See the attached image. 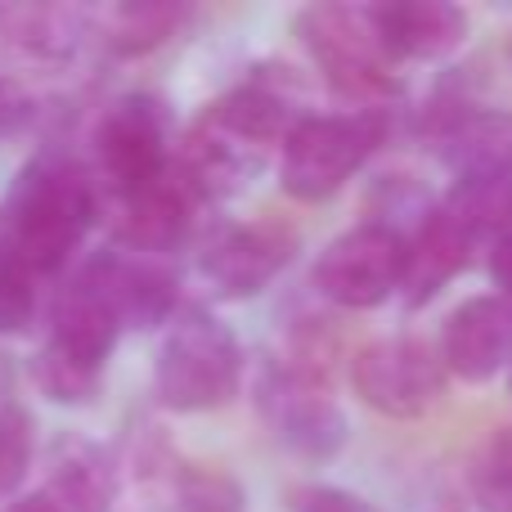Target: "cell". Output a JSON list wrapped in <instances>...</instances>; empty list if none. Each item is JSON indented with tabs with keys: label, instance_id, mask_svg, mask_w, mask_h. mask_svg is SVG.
Returning <instances> with one entry per match:
<instances>
[{
	"label": "cell",
	"instance_id": "6da1fadb",
	"mask_svg": "<svg viewBox=\"0 0 512 512\" xmlns=\"http://www.w3.org/2000/svg\"><path fill=\"white\" fill-rule=\"evenodd\" d=\"M99 221V185L86 162L45 149L23 162L0 203V252L27 274H54L72 261Z\"/></svg>",
	"mask_w": 512,
	"mask_h": 512
},
{
	"label": "cell",
	"instance_id": "7a4b0ae2",
	"mask_svg": "<svg viewBox=\"0 0 512 512\" xmlns=\"http://www.w3.org/2000/svg\"><path fill=\"white\" fill-rule=\"evenodd\" d=\"M292 99L274 81H243L207 104V113L185 135L171 167L198 198H225L243 189L265 167L274 144L292 131Z\"/></svg>",
	"mask_w": 512,
	"mask_h": 512
},
{
	"label": "cell",
	"instance_id": "3957f363",
	"mask_svg": "<svg viewBox=\"0 0 512 512\" xmlns=\"http://www.w3.org/2000/svg\"><path fill=\"white\" fill-rule=\"evenodd\" d=\"M243 346L212 310H180L153 355V396L171 414H207L239 391Z\"/></svg>",
	"mask_w": 512,
	"mask_h": 512
},
{
	"label": "cell",
	"instance_id": "277c9868",
	"mask_svg": "<svg viewBox=\"0 0 512 512\" xmlns=\"http://www.w3.org/2000/svg\"><path fill=\"white\" fill-rule=\"evenodd\" d=\"M391 113V108H387ZM382 108L297 117L279 144V185L301 203L333 198L373 153L387 144L391 117Z\"/></svg>",
	"mask_w": 512,
	"mask_h": 512
},
{
	"label": "cell",
	"instance_id": "5b68a950",
	"mask_svg": "<svg viewBox=\"0 0 512 512\" xmlns=\"http://www.w3.org/2000/svg\"><path fill=\"white\" fill-rule=\"evenodd\" d=\"M297 36L333 90L351 95L355 104L387 113L391 99L405 95L396 63L373 32L369 5H310L297 14Z\"/></svg>",
	"mask_w": 512,
	"mask_h": 512
},
{
	"label": "cell",
	"instance_id": "8992f818",
	"mask_svg": "<svg viewBox=\"0 0 512 512\" xmlns=\"http://www.w3.org/2000/svg\"><path fill=\"white\" fill-rule=\"evenodd\" d=\"M95 167L108 194H126L171 167V113L158 95L135 90L104 108L95 122Z\"/></svg>",
	"mask_w": 512,
	"mask_h": 512
},
{
	"label": "cell",
	"instance_id": "52a82bcc",
	"mask_svg": "<svg viewBox=\"0 0 512 512\" xmlns=\"http://www.w3.org/2000/svg\"><path fill=\"white\" fill-rule=\"evenodd\" d=\"M315 288L342 310H373L400 292L405 234L387 221H369L333 239L315 261Z\"/></svg>",
	"mask_w": 512,
	"mask_h": 512
},
{
	"label": "cell",
	"instance_id": "ba28073f",
	"mask_svg": "<svg viewBox=\"0 0 512 512\" xmlns=\"http://www.w3.org/2000/svg\"><path fill=\"white\" fill-rule=\"evenodd\" d=\"M351 387L369 409L387 418H423L441 405L445 369L436 351L418 337H382L355 351Z\"/></svg>",
	"mask_w": 512,
	"mask_h": 512
},
{
	"label": "cell",
	"instance_id": "9c48e42d",
	"mask_svg": "<svg viewBox=\"0 0 512 512\" xmlns=\"http://www.w3.org/2000/svg\"><path fill=\"white\" fill-rule=\"evenodd\" d=\"M256 405H261L265 427L306 459H328L346 445V418L328 396V378H315L297 364L279 360L274 369H265Z\"/></svg>",
	"mask_w": 512,
	"mask_h": 512
},
{
	"label": "cell",
	"instance_id": "30bf717a",
	"mask_svg": "<svg viewBox=\"0 0 512 512\" xmlns=\"http://www.w3.org/2000/svg\"><path fill=\"white\" fill-rule=\"evenodd\" d=\"M297 256V230L279 216L221 225L198 252V270L221 297H256Z\"/></svg>",
	"mask_w": 512,
	"mask_h": 512
},
{
	"label": "cell",
	"instance_id": "8fae6325",
	"mask_svg": "<svg viewBox=\"0 0 512 512\" xmlns=\"http://www.w3.org/2000/svg\"><path fill=\"white\" fill-rule=\"evenodd\" d=\"M423 131L454 180H512V113L504 108H481L468 99L432 104Z\"/></svg>",
	"mask_w": 512,
	"mask_h": 512
},
{
	"label": "cell",
	"instance_id": "7c38bea8",
	"mask_svg": "<svg viewBox=\"0 0 512 512\" xmlns=\"http://www.w3.org/2000/svg\"><path fill=\"white\" fill-rule=\"evenodd\" d=\"M81 279L99 292L108 310H113L117 328H158L176 319L180 279L167 265V256H144L126 248H104L86 261Z\"/></svg>",
	"mask_w": 512,
	"mask_h": 512
},
{
	"label": "cell",
	"instance_id": "4fadbf2b",
	"mask_svg": "<svg viewBox=\"0 0 512 512\" xmlns=\"http://www.w3.org/2000/svg\"><path fill=\"white\" fill-rule=\"evenodd\" d=\"M203 198L180 180L176 167H167L158 180L140 189L113 194V234L117 248L144 252V256H167L194 230V207Z\"/></svg>",
	"mask_w": 512,
	"mask_h": 512
},
{
	"label": "cell",
	"instance_id": "5bb4252c",
	"mask_svg": "<svg viewBox=\"0 0 512 512\" xmlns=\"http://www.w3.org/2000/svg\"><path fill=\"white\" fill-rule=\"evenodd\" d=\"M436 360L463 382H490L504 373L512 364V306L499 297H468L454 306L441 328Z\"/></svg>",
	"mask_w": 512,
	"mask_h": 512
},
{
	"label": "cell",
	"instance_id": "9a60e30c",
	"mask_svg": "<svg viewBox=\"0 0 512 512\" xmlns=\"http://www.w3.org/2000/svg\"><path fill=\"white\" fill-rule=\"evenodd\" d=\"M369 14L391 63L445 59L468 41V9L454 0H378Z\"/></svg>",
	"mask_w": 512,
	"mask_h": 512
},
{
	"label": "cell",
	"instance_id": "2e32d148",
	"mask_svg": "<svg viewBox=\"0 0 512 512\" xmlns=\"http://www.w3.org/2000/svg\"><path fill=\"white\" fill-rule=\"evenodd\" d=\"M117 337H122V328H117L113 310L99 301V292L90 288L81 274L72 283H63L54 306H50V337H45V351L68 360V364H81V369H90V373H104Z\"/></svg>",
	"mask_w": 512,
	"mask_h": 512
},
{
	"label": "cell",
	"instance_id": "e0dca14e",
	"mask_svg": "<svg viewBox=\"0 0 512 512\" xmlns=\"http://www.w3.org/2000/svg\"><path fill=\"white\" fill-rule=\"evenodd\" d=\"M90 36V14L54 0H5L0 5V45L32 63H68Z\"/></svg>",
	"mask_w": 512,
	"mask_h": 512
},
{
	"label": "cell",
	"instance_id": "ac0fdd59",
	"mask_svg": "<svg viewBox=\"0 0 512 512\" xmlns=\"http://www.w3.org/2000/svg\"><path fill=\"white\" fill-rule=\"evenodd\" d=\"M63 512H113L122 499V468L117 450L90 436H63L50 454V490Z\"/></svg>",
	"mask_w": 512,
	"mask_h": 512
},
{
	"label": "cell",
	"instance_id": "d6986e66",
	"mask_svg": "<svg viewBox=\"0 0 512 512\" xmlns=\"http://www.w3.org/2000/svg\"><path fill=\"white\" fill-rule=\"evenodd\" d=\"M472 261V243L441 207H423L414 234H405V279H400V292H405L409 306H427L436 292L450 279H459Z\"/></svg>",
	"mask_w": 512,
	"mask_h": 512
},
{
	"label": "cell",
	"instance_id": "ffe728a7",
	"mask_svg": "<svg viewBox=\"0 0 512 512\" xmlns=\"http://www.w3.org/2000/svg\"><path fill=\"white\" fill-rule=\"evenodd\" d=\"M189 23V9L176 0H126V5H108L90 14V32L122 59H140L153 54Z\"/></svg>",
	"mask_w": 512,
	"mask_h": 512
},
{
	"label": "cell",
	"instance_id": "44dd1931",
	"mask_svg": "<svg viewBox=\"0 0 512 512\" xmlns=\"http://www.w3.org/2000/svg\"><path fill=\"white\" fill-rule=\"evenodd\" d=\"M436 207L468 234L472 248L477 243L495 248L512 234V180H454Z\"/></svg>",
	"mask_w": 512,
	"mask_h": 512
},
{
	"label": "cell",
	"instance_id": "7402d4cb",
	"mask_svg": "<svg viewBox=\"0 0 512 512\" xmlns=\"http://www.w3.org/2000/svg\"><path fill=\"white\" fill-rule=\"evenodd\" d=\"M472 504L481 512H512V427H499L472 459Z\"/></svg>",
	"mask_w": 512,
	"mask_h": 512
},
{
	"label": "cell",
	"instance_id": "603a6c76",
	"mask_svg": "<svg viewBox=\"0 0 512 512\" xmlns=\"http://www.w3.org/2000/svg\"><path fill=\"white\" fill-rule=\"evenodd\" d=\"M180 512H243V486L225 477L221 468L207 463H185L176 481V504Z\"/></svg>",
	"mask_w": 512,
	"mask_h": 512
},
{
	"label": "cell",
	"instance_id": "cb8c5ba5",
	"mask_svg": "<svg viewBox=\"0 0 512 512\" xmlns=\"http://www.w3.org/2000/svg\"><path fill=\"white\" fill-rule=\"evenodd\" d=\"M36 454V423L23 405H0V495H14L32 472Z\"/></svg>",
	"mask_w": 512,
	"mask_h": 512
},
{
	"label": "cell",
	"instance_id": "d4e9b609",
	"mask_svg": "<svg viewBox=\"0 0 512 512\" xmlns=\"http://www.w3.org/2000/svg\"><path fill=\"white\" fill-rule=\"evenodd\" d=\"M32 378H36V387H41V396L54 400V405H90V400L99 396L104 373H90V369H81V364H68L41 346V355L32 360Z\"/></svg>",
	"mask_w": 512,
	"mask_h": 512
},
{
	"label": "cell",
	"instance_id": "484cf974",
	"mask_svg": "<svg viewBox=\"0 0 512 512\" xmlns=\"http://www.w3.org/2000/svg\"><path fill=\"white\" fill-rule=\"evenodd\" d=\"M32 274L14 265L0 252V333H23L36 315V288Z\"/></svg>",
	"mask_w": 512,
	"mask_h": 512
},
{
	"label": "cell",
	"instance_id": "4316f807",
	"mask_svg": "<svg viewBox=\"0 0 512 512\" xmlns=\"http://www.w3.org/2000/svg\"><path fill=\"white\" fill-rule=\"evenodd\" d=\"M288 512H378V508L342 486H297L288 495Z\"/></svg>",
	"mask_w": 512,
	"mask_h": 512
},
{
	"label": "cell",
	"instance_id": "83f0119b",
	"mask_svg": "<svg viewBox=\"0 0 512 512\" xmlns=\"http://www.w3.org/2000/svg\"><path fill=\"white\" fill-rule=\"evenodd\" d=\"M36 117V99L14 77H0V135H18Z\"/></svg>",
	"mask_w": 512,
	"mask_h": 512
},
{
	"label": "cell",
	"instance_id": "f1b7e54d",
	"mask_svg": "<svg viewBox=\"0 0 512 512\" xmlns=\"http://www.w3.org/2000/svg\"><path fill=\"white\" fill-rule=\"evenodd\" d=\"M490 279H495V288H499L495 297L512 306V234L490 248Z\"/></svg>",
	"mask_w": 512,
	"mask_h": 512
},
{
	"label": "cell",
	"instance_id": "f546056e",
	"mask_svg": "<svg viewBox=\"0 0 512 512\" xmlns=\"http://www.w3.org/2000/svg\"><path fill=\"white\" fill-rule=\"evenodd\" d=\"M9 512H63V508L54 504L45 490H36V495H23L18 504H9Z\"/></svg>",
	"mask_w": 512,
	"mask_h": 512
},
{
	"label": "cell",
	"instance_id": "4dcf8cb0",
	"mask_svg": "<svg viewBox=\"0 0 512 512\" xmlns=\"http://www.w3.org/2000/svg\"><path fill=\"white\" fill-rule=\"evenodd\" d=\"M508 63H512V36H508Z\"/></svg>",
	"mask_w": 512,
	"mask_h": 512
},
{
	"label": "cell",
	"instance_id": "1f68e13d",
	"mask_svg": "<svg viewBox=\"0 0 512 512\" xmlns=\"http://www.w3.org/2000/svg\"><path fill=\"white\" fill-rule=\"evenodd\" d=\"M508 396H512V373H508Z\"/></svg>",
	"mask_w": 512,
	"mask_h": 512
}]
</instances>
